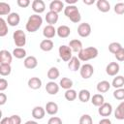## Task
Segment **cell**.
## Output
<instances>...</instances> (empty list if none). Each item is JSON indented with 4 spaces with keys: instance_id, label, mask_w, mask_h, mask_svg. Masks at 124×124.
<instances>
[{
    "instance_id": "cell-36",
    "label": "cell",
    "mask_w": 124,
    "mask_h": 124,
    "mask_svg": "<svg viewBox=\"0 0 124 124\" xmlns=\"http://www.w3.org/2000/svg\"><path fill=\"white\" fill-rule=\"evenodd\" d=\"M11 14V6L8 3L5 2H0V15L1 16H6Z\"/></svg>"
},
{
    "instance_id": "cell-11",
    "label": "cell",
    "mask_w": 124,
    "mask_h": 124,
    "mask_svg": "<svg viewBox=\"0 0 124 124\" xmlns=\"http://www.w3.org/2000/svg\"><path fill=\"white\" fill-rule=\"evenodd\" d=\"M64 3L60 0H53L49 3V11L54 12V13H60L62 12V10H64Z\"/></svg>"
},
{
    "instance_id": "cell-28",
    "label": "cell",
    "mask_w": 124,
    "mask_h": 124,
    "mask_svg": "<svg viewBox=\"0 0 124 124\" xmlns=\"http://www.w3.org/2000/svg\"><path fill=\"white\" fill-rule=\"evenodd\" d=\"M46 76H47V78H48L50 80L54 81L56 78H59L60 72H59L58 68H56V67H50L49 70H48L47 73H46Z\"/></svg>"
},
{
    "instance_id": "cell-21",
    "label": "cell",
    "mask_w": 124,
    "mask_h": 124,
    "mask_svg": "<svg viewBox=\"0 0 124 124\" xmlns=\"http://www.w3.org/2000/svg\"><path fill=\"white\" fill-rule=\"evenodd\" d=\"M97 9L102 13H107L110 10V4L107 0H98L96 2Z\"/></svg>"
},
{
    "instance_id": "cell-25",
    "label": "cell",
    "mask_w": 124,
    "mask_h": 124,
    "mask_svg": "<svg viewBox=\"0 0 124 124\" xmlns=\"http://www.w3.org/2000/svg\"><path fill=\"white\" fill-rule=\"evenodd\" d=\"M58 14L57 13H54V12H47L46 15V21L48 23V25H53L55 24L57 21H58Z\"/></svg>"
},
{
    "instance_id": "cell-16",
    "label": "cell",
    "mask_w": 124,
    "mask_h": 124,
    "mask_svg": "<svg viewBox=\"0 0 124 124\" xmlns=\"http://www.w3.org/2000/svg\"><path fill=\"white\" fill-rule=\"evenodd\" d=\"M80 67H81V65H80V60H79L78 57H77V56H73V57L70 59V61L68 62V68H69L71 71H73V72H76V71L79 70Z\"/></svg>"
},
{
    "instance_id": "cell-29",
    "label": "cell",
    "mask_w": 124,
    "mask_h": 124,
    "mask_svg": "<svg viewBox=\"0 0 124 124\" xmlns=\"http://www.w3.org/2000/svg\"><path fill=\"white\" fill-rule=\"evenodd\" d=\"M78 100L82 103H86L88 102L90 99H91V95H90V92L89 90L87 89H81L78 94Z\"/></svg>"
},
{
    "instance_id": "cell-27",
    "label": "cell",
    "mask_w": 124,
    "mask_h": 124,
    "mask_svg": "<svg viewBox=\"0 0 124 124\" xmlns=\"http://www.w3.org/2000/svg\"><path fill=\"white\" fill-rule=\"evenodd\" d=\"M91 103L95 107H101L105 103V98L102 94H94L91 97Z\"/></svg>"
},
{
    "instance_id": "cell-44",
    "label": "cell",
    "mask_w": 124,
    "mask_h": 124,
    "mask_svg": "<svg viewBox=\"0 0 124 124\" xmlns=\"http://www.w3.org/2000/svg\"><path fill=\"white\" fill-rule=\"evenodd\" d=\"M47 124H62V120L58 116H52L48 119Z\"/></svg>"
},
{
    "instance_id": "cell-8",
    "label": "cell",
    "mask_w": 124,
    "mask_h": 124,
    "mask_svg": "<svg viewBox=\"0 0 124 124\" xmlns=\"http://www.w3.org/2000/svg\"><path fill=\"white\" fill-rule=\"evenodd\" d=\"M120 66L117 62H110L106 67V73L110 77H115L119 73Z\"/></svg>"
},
{
    "instance_id": "cell-47",
    "label": "cell",
    "mask_w": 124,
    "mask_h": 124,
    "mask_svg": "<svg viewBox=\"0 0 124 124\" xmlns=\"http://www.w3.org/2000/svg\"><path fill=\"white\" fill-rule=\"evenodd\" d=\"M7 102V96L5 93H0V106H3Z\"/></svg>"
},
{
    "instance_id": "cell-23",
    "label": "cell",
    "mask_w": 124,
    "mask_h": 124,
    "mask_svg": "<svg viewBox=\"0 0 124 124\" xmlns=\"http://www.w3.org/2000/svg\"><path fill=\"white\" fill-rule=\"evenodd\" d=\"M40 48L43 50V51H46V52H47V51H50L52 48H53V46H54V44H53V42L51 41V40H49V39H45V40H43L41 43H40Z\"/></svg>"
},
{
    "instance_id": "cell-15",
    "label": "cell",
    "mask_w": 124,
    "mask_h": 124,
    "mask_svg": "<svg viewBox=\"0 0 124 124\" xmlns=\"http://www.w3.org/2000/svg\"><path fill=\"white\" fill-rule=\"evenodd\" d=\"M46 91L49 94V95H56L59 91V84H57L56 82L50 80L46 84Z\"/></svg>"
},
{
    "instance_id": "cell-51",
    "label": "cell",
    "mask_w": 124,
    "mask_h": 124,
    "mask_svg": "<svg viewBox=\"0 0 124 124\" xmlns=\"http://www.w3.org/2000/svg\"><path fill=\"white\" fill-rule=\"evenodd\" d=\"M78 2V0H66V3L68 5H75Z\"/></svg>"
},
{
    "instance_id": "cell-42",
    "label": "cell",
    "mask_w": 124,
    "mask_h": 124,
    "mask_svg": "<svg viewBox=\"0 0 124 124\" xmlns=\"http://www.w3.org/2000/svg\"><path fill=\"white\" fill-rule=\"evenodd\" d=\"M114 56H115V58H116L117 61H120V62L124 61V47H122L120 50H118L114 54Z\"/></svg>"
},
{
    "instance_id": "cell-35",
    "label": "cell",
    "mask_w": 124,
    "mask_h": 124,
    "mask_svg": "<svg viewBox=\"0 0 124 124\" xmlns=\"http://www.w3.org/2000/svg\"><path fill=\"white\" fill-rule=\"evenodd\" d=\"M9 30H8V24L7 21L1 17L0 18V37H5L8 34Z\"/></svg>"
},
{
    "instance_id": "cell-17",
    "label": "cell",
    "mask_w": 124,
    "mask_h": 124,
    "mask_svg": "<svg viewBox=\"0 0 124 124\" xmlns=\"http://www.w3.org/2000/svg\"><path fill=\"white\" fill-rule=\"evenodd\" d=\"M32 116L37 119V120H41L45 117V114H46V109L43 108V107H40V106H37L35 107L33 109H32Z\"/></svg>"
},
{
    "instance_id": "cell-1",
    "label": "cell",
    "mask_w": 124,
    "mask_h": 124,
    "mask_svg": "<svg viewBox=\"0 0 124 124\" xmlns=\"http://www.w3.org/2000/svg\"><path fill=\"white\" fill-rule=\"evenodd\" d=\"M42 24H43L42 16L40 15L34 14L28 17V20L25 24V29H26V31H28L30 33H34L42 26Z\"/></svg>"
},
{
    "instance_id": "cell-37",
    "label": "cell",
    "mask_w": 124,
    "mask_h": 124,
    "mask_svg": "<svg viewBox=\"0 0 124 124\" xmlns=\"http://www.w3.org/2000/svg\"><path fill=\"white\" fill-rule=\"evenodd\" d=\"M12 72V67L9 64H0V75L2 77L9 76Z\"/></svg>"
},
{
    "instance_id": "cell-7",
    "label": "cell",
    "mask_w": 124,
    "mask_h": 124,
    "mask_svg": "<svg viewBox=\"0 0 124 124\" xmlns=\"http://www.w3.org/2000/svg\"><path fill=\"white\" fill-rule=\"evenodd\" d=\"M78 34L82 38L88 37L91 34V25L87 22L79 23V25L78 26Z\"/></svg>"
},
{
    "instance_id": "cell-20",
    "label": "cell",
    "mask_w": 124,
    "mask_h": 124,
    "mask_svg": "<svg viewBox=\"0 0 124 124\" xmlns=\"http://www.w3.org/2000/svg\"><path fill=\"white\" fill-rule=\"evenodd\" d=\"M45 109L47 114L49 115H55L58 112V105L54 102H47L46 104Z\"/></svg>"
},
{
    "instance_id": "cell-30",
    "label": "cell",
    "mask_w": 124,
    "mask_h": 124,
    "mask_svg": "<svg viewBox=\"0 0 124 124\" xmlns=\"http://www.w3.org/2000/svg\"><path fill=\"white\" fill-rule=\"evenodd\" d=\"M111 86L115 89L122 88L124 86V77L123 76H115V78L111 81Z\"/></svg>"
},
{
    "instance_id": "cell-26",
    "label": "cell",
    "mask_w": 124,
    "mask_h": 124,
    "mask_svg": "<svg viewBox=\"0 0 124 124\" xmlns=\"http://www.w3.org/2000/svg\"><path fill=\"white\" fill-rule=\"evenodd\" d=\"M110 86H111V84L108 80H102V81L98 82L96 88H97V91L99 93H106L109 90Z\"/></svg>"
},
{
    "instance_id": "cell-13",
    "label": "cell",
    "mask_w": 124,
    "mask_h": 124,
    "mask_svg": "<svg viewBox=\"0 0 124 124\" xmlns=\"http://www.w3.org/2000/svg\"><path fill=\"white\" fill-rule=\"evenodd\" d=\"M56 34H57V32H56V29H55V27L53 25H46L43 29V35H44V37L46 39H49L50 40Z\"/></svg>"
},
{
    "instance_id": "cell-34",
    "label": "cell",
    "mask_w": 124,
    "mask_h": 124,
    "mask_svg": "<svg viewBox=\"0 0 124 124\" xmlns=\"http://www.w3.org/2000/svg\"><path fill=\"white\" fill-rule=\"evenodd\" d=\"M114 117L118 120H123L124 119V107L122 106L121 103L117 106V108L114 110Z\"/></svg>"
},
{
    "instance_id": "cell-6",
    "label": "cell",
    "mask_w": 124,
    "mask_h": 124,
    "mask_svg": "<svg viewBox=\"0 0 124 124\" xmlns=\"http://www.w3.org/2000/svg\"><path fill=\"white\" fill-rule=\"evenodd\" d=\"M79 74H80V77H81L82 78L88 79V78H90L93 76V74H94V68H93V66H92L91 64L85 63V64H83V65L80 67V69H79Z\"/></svg>"
},
{
    "instance_id": "cell-48",
    "label": "cell",
    "mask_w": 124,
    "mask_h": 124,
    "mask_svg": "<svg viewBox=\"0 0 124 124\" xmlns=\"http://www.w3.org/2000/svg\"><path fill=\"white\" fill-rule=\"evenodd\" d=\"M99 124H111V120L108 117H104L99 121Z\"/></svg>"
},
{
    "instance_id": "cell-38",
    "label": "cell",
    "mask_w": 124,
    "mask_h": 124,
    "mask_svg": "<svg viewBox=\"0 0 124 124\" xmlns=\"http://www.w3.org/2000/svg\"><path fill=\"white\" fill-rule=\"evenodd\" d=\"M121 48H122V46L117 42H112V43H110L108 45V51L110 53H112V54H115Z\"/></svg>"
},
{
    "instance_id": "cell-3",
    "label": "cell",
    "mask_w": 124,
    "mask_h": 124,
    "mask_svg": "<svg viewBox=\"0 0 124 124\" xmlns=\"http://www.w3.org/2000/svg\"><path fill=\"white\" fill-rule=\"evenodd\" d=\"M64 15L74 23H78L81 19L80 13L76 5H68L64 9Z\"/></svg>"
},
{
    "instance_id": "cell-45",
    "label": "cell",
    "mask_w": 124,
    "mask_h": 124,
    "mask_svg": "<svg viewBox=\"0 0 124 124\" xmlns=\"http://www.w3.org/2000/svg\"><path fill=\"white\" fill-rule=\"evenodd\" d=\"M16 3L20 8H27L30 5V1L29 0H17Z\"/></svg>"
},
{
    "instance_id": "cell-49",
    "label": "cell",
    "mask_w": 124,
    "mask_h": 124,
    "mask_svg": "<svg viewBox=\"0 0 124 124\" xmlns=\"http://www.w3.org/2000/svg\"><path fill=\"white\" fill-rule=\"evenodd\" d=\"M0 124H11L10 117H3L0 121Z\"/></svg>"
},
{
    "instance_id": "cell-19",
    "label": "cell",
    "mask_w": 124,
    "mask_h": 124,
    "mask_svg": "<svg viewBox=\"0 0 124 124\" xmlns=\"http://www.w3.org/2000/svg\"><path fill=\"white\" fill-rule=\"evenodd\" d=\"M56 32H57V35L58 37L62 38V39H65V38H68L71 34V29L69 26L67 25H60L57 29H56Z\"/></svg>"
},
{
    "instance_id": "cell-32",
    "label": "cell",
    "mask_w": 124,
    "mask_h": 124,
    "mask_svg": "<svg viewBox=\"0 0 124 124\" xmlns=\"http://www.w3.org/2000/svg\"><path fill=\"white\" fill-rule=\"evenodd\" d=\"M59 86L62 87L63 89H65V90L71 89L72 86H73V80L71 78H62L60 79Z\"/></svg>"
},
{
    "instance_id": "cell-22",
    "label": "cell",
    "mask_w": 124,
    "mask_h": 124,
    "mask_svg": "<svg viewBox=\"0 0 124 124\" xmlns=\"http://www.w3.org/2000/svg\"><path fill=\"white\" fill-rule=\"evenodd\" d=\"M28 87L31 88V89H34V90H37V89H40L41 86H42V80L37 78V77H33L31 78L28 79Z\"/></svg>"
},
{
    "instance_id": "cell-41",
    "label": "cell",
    "mask_w": 124,
    "mask_h": 124,
    "mask_svg": "<svg viewBox=\"0 0 124 124\" xmlns=\"http://www.w3.org/2000/svg\"><path fill=\"white\" fill-rule=\"evenodd\" d=\"M114 13L117 14V15H123L124 14V3L122 2H119V3H116L114 5Z\"/></svg>"
},
{
    "instance_id": "cell-39",
    "label": "cell",
    "mask_w": 124,
    "mask_h": 124,
    "mask_svg": "<svg viewBox=\"0 0 124 124\" xmlns=\"http://www.w3.org/2000/svg\"><path fill=\"white\" fill-rule=\"evenodd\" d=\"M113 97L116 99V100H119V101H123L124 100V88H118V89H115L113 91Z\"/></svg>"
},
{
    "instance_id": "cell-50",
    "label": "cell",
    "mask_w": 124,
    "mask_h": 124,
    "mask_svg": "<svg viewBox=\"0 0 124 124\" xmlns=\"http://www.w3.org/2000/svg\"><path fill=\"white\" fill-rule=\"evenodd\" d=\"M83 3L85 5H92L95 3V0H83Z\"/></svg>"
},
{
    "instance_id": "cell-10",
    "label": "cell",
    "mask_w": 124,
    "mask_h": 124,
    "mask_svg": "<svg viewBox=\"0 0 124 124\" xmlns=\"http://www.w3.org/2000/svg\"><path fill=\"white\" fill-rule=\"evenodd\" d=\"M32 10L37 14L40 15L45 12L46 10V4L43 0H34L32 2Z\"/></svg>"
},
{
    "instance_id": "cell-43",
    "label": "cell",
    "mask_w": 124,
    "mask_h": 124,
    "mask_svg": "<svg viewBox=\"0 0 124 124\" xmlns=\"http://www.w3.org/2000/svg\"><path fill=\"white\" fill-rule=\"evenodd\" d=\"M10 120H11V124H21V118L19 115L14 114L10 116Z\"/></svg>"
},
{
    "instance_id": "cell-5",
    "label": "cell",
    "mask_w": 124,
    "mask_h": 124,
    "mask_svg": "<svg viewBox=\"0 0 124 124\" xmlns=\"http://www.w3.org/2000/svg\"><path fill=\"white\" fill-rule=\"evenodd\" d=\"M72 49L70 48L69 46H66V45H61L58 48V53H59V57L65 61V62H69L70 59L73 57L72 56Z\"/></svg>"
},
{
    "instance_id": "cell-9",
    "label": "cell",
    "mask_w": 124,
    "mask_h": 124,
    "mask_svg": "<svg viewBox=\"0 0 124 124\" xmlns=\"http://www.w3.org/2000/svg\"><path fill=\"white\" fill-rule=\"evenodd\" d=\"M98 112L103 117H108L112 113V106L109 103H104L101 107L98 108Z\"/></svg>"
},
{
    "instance_id": "cell-2",
    "label": "cell",
    "mask_w": 124,
    "mask_h": 124,
    "mask_svg": "<svg viewBox=\"0 0 124 124\" xmlns=\"http://www.w3.org/2000/svg\"><path fill=\"white\" fill-rule=\"evenodd\" d=\"M99 54V51L96 47L94 46H88V47H85V48H82L78 53V57L80 61H83V62H86L88 60H91V59H94L98 56Z\"/></svg>"
},
{
    "instance_id": "cell-53",
    "label": "cell",
    "mask_w": 124,
    "mask_h": 124,
    "mask_svg": "<svg viewBox=\"0 0 124 124\" xmlns=\"http://www.w3.org/2000/svg\"><path fill=\"white\" fill-rule=\"evenodd\" d=\"M121 104H122V106L124 107V101H122V102H121Z\"/></svg>"
},
{
    "instance_id": "cell-46",
    "label": "cell",
    "mask_w": 124,
    "mask_h": 124,
    "mask_svg": "<svg viewBox=\"0 0 124 124\" xmlns=\"http://www.w3.org/2000/svg\"><path fill=\"white\" fill-rule=\"evenodd\" d=\"M8 87V81L5 78H0V91L3 92L4 90H6Z\"/></svg>"
},
{
    "instance_id": "cell-14",
    "label": "cell",
    "mask_w": 124,
    "mask_h": 124,
    "mask_svg": "<svg viewBox=\"0 0 124 124\" xmlns=\"http://www.w3.org/2000/svg\"><path fill=\"white\" fill-rule=\"evenodd\" d=\"M23 65H24V67L26 69H30L31 70V69H34V68H36L38 66V60H37V58L35 56H32V55L27 56L23 61Z\"/></svg>"
},
{
    "instance_id": "cell-4",
    "label": "cell",
    "mask_w": 124,
    "mask_h": 124,
    "mask_svg": "<svg viewBox=\"0 0 124 124\" xmlns=\"http://www.w3.org/2000/svg\"><path fill=\"white\" fill-rule=\"evenodd\" d=\"M14 43L17 47H23L26 44V35L21 29H17L13 34Z\"/></svg>"
},
{
    "instance_id": "cell-31",
    "label": "cell",
    "mask_w": 124,
    "mask_h": 124,
    "mask_svg": "<svg viewBox=\"0 0 124 124\" xmlns=\"http://www.w3.org/2000/svg\"><path fill=\"white\" fill-rule=\"evenodd\" d=\"M13 56L17 58V59H22V58H26V50L23 47H16L13 50Z\"/></svg>"
},
{
    "instance_id": "cell-52",
    "label": "cell",
    "mask_w": 124,
    "mask_h": 124,
    "mask_svg": "<svg viewBox=\"0 0 124 124\" xmlns=\"http://www.w3.org/2000/svg\"><path fill=\"white\" fill-rule=\"evenodd\" d=\"M24 124H39L37 121H35V120H28V121H26Z\"/></svg>"
},
{
    "instance_id": "cell-24",
    "label": "cell",
    "mask_w": 124,
    "mask_h": 124,
    "mask_svg": "<svg viewBox=\"0 0 124 124\" xmlns=\"http://www.w3.org/2000/svg\"><path fill=\"white\" fill-rule=\"evenodd\" d=\"M69 46L70 48L72 49V51L74 52H79L83 47H82V43L81 41L78 40V39H74V40H71L70 43H69Z\"/></svg>"
},
{
    "instance_id": "cell-33",
    "label": "cell",
    "mask_w": 124,
    "mask_h": 124,
    "mask_svg": "<svg viewBox=\"0 0 124 124\" xmlns=\"http://www.w3.org/2000/svg\"><path fill=\"white\" fill-rule=\"evenodd\" d=\"M64 96H65V99H66L67 101L72 102V101H75V100L77 99L78 93H77V91H76L75 89H72V88H71V89H68V90L65 91Z\"/></svg>"
},
{
    "instance_id": "cell-12",
    "label": "cell",
    "mask_w": 124,
    "mask_h": 124,
    "mask_svg": "<svg viewBox=\"0 0 124 124\" xmlns=\"http://www.w3.org/2000/svg\"><path fill=\"white\" fill-rule=\"evenodd\" d=\"M13 60V54H11L8 50L2 49L0 51V64H9L11 65Z\"/></svg>"
},
{
    "instance_id": "cell-18",
    "label": "cell",
    "mask_w": 124,
    "mask_h": 124,
    "mask_svg": "<svg viewBox=\"0 0 124 124\" xmlns=\"http://www.w3.org/2000/svg\"><path fill=\"white\" fill-rule=\"evenodd\" d=\"M20 21V16L17 13H11L7 17V22L10 26H16Z\"/></svg>"
},
{
    "instance_id": "cell-40",
    "label": "cell",
    "mask_w": 124,
    "mask_h": 124,
    "mask_svg": "<svg viewBox=\"0 0 124 124\" xmlns=\"http://www.w3.org/2000/svg\"><path fill=\"white\" fill-rule=\"evenodd\" d=\"M79 124H93L92 117L89 114H82L79 118Z\"/></svg>"
}]
</instances>
